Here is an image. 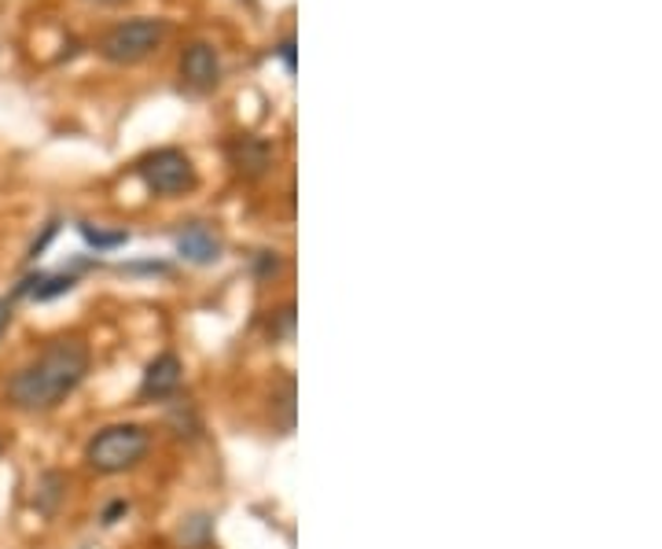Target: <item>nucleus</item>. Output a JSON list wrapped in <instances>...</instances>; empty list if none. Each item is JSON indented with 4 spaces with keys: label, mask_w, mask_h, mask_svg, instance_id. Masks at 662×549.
Here are the masks:
<instances>
[{
    "label": "nucleus",
    "mask_w": 662,
    "mask_h": 549,
    "mask_svg": "<svg viewBox=\"0 0 662 549\" xmlns=\"http://www.w3.org/2000/svg\"><path fill=\"white\" fill-rule=\"evenodd\" d=\"M63 495H66V476H63V472H45V476L37 479V487H34V509L41 516H52L56 509H60Z\"/></svg>",
    "instance_id": "9"
},
{
    "label": "nucleus",
    "mask_w": 662,
    "mask_h": 549,
    "mask_svg": "<svg viewBox=\"0 0 662 549\" xmlns=\"http://www.w3.org/2000/svg\"><path fill=\"white\" fill-rule=\"evenodd\" d=\"M8 325H12V298H0V335L8 332Z\"/></svg>",
    "instance_id": "15"
},
{
    "label": "nucleus",
    "mask_w": 662,
    "mask_h": 549,
    "mask_svg": "<svg viewBox=\"0 0 662 549\" xmlns=\"http://www.w3.org/2000/svg\"><path fill=\"white\" fill-rule=\"evenodd\" d=\"M151 436L140 424H107L85 447V465L100 476H119V472H130L148 457Z\"/></svg>",
    "instance_id": "2"
},
{
    "label": "nucleus",
    "mask_w": 662,
    "mask_h": 549,
    "mask_svg": "<svg viewBox=\"0 0 662 549\" xmlns=\"http://www.w3.org/2000/svg\"><path fill=\"white\" fill-rule=\"evenodd\" d=\"M277 56L280 60H284V66H287V74H295V41H280V48H277Z\"/></svg>",
    "instance_id": "13"
},
{
    "label": "nucleus",
    "mask_w": 662,
    "mask_h": 549,
    "mask_svg": "<svg viewBox=\"0 0 662 549\" xmlns=\"http://www.w3.org/2000/svg\"><path fill=\"white\" fill-rule=\"evenodd\" d=\"M140 178L155 196H184L199 185L196 162L184 156L181 148H159L140 159Z\"/></svg>",
    "instance_id": "4"
},
{
    "label": "nucleus",
    "mask_w": 662,
    "mask_h": 549,
    "mask_svg": "<svg viewBox=\"0 0 662 549\" xmlns=\"http://www.w3.org/2000/svg\"><path fill=\"white\" fill-rule=\"evenodd\" d=\"M295 332V306H280L277 314L269 317V335L272 340H287V335Z\"/></svg>",
    "instance_id": "11"
},
{
    "label": "nucleus",
    "mask_w": 662,
    "mask_h": 549,
    "mask_svg": "<svg viewBox=\"0 0 662 549\" xmlns=\"http://www.w3.org/2000/svg\"><path fill=\"white\" fill-rule=\"evenodd\" d=\"M280 269V258L272 255V252H261L258 255V277H272Z\"/></svg>",
    "instance_id": "12"
},
{
    "label": "nucleus",
    "mask_w": 662,
    "mask_h": 549,
    "mask_svg": "<svg viewBox=\"0 0 662 549\" xmlns=\"http://www.w3.org/2000/svg\"><path fill=\"white\" fill-rule=\"evenodd\" d=\"M177 255L184 263L192 266H210L221 258V240L213 236L210 225H203V221H192V225H184L177 233Z\"/></svg>",
    "instance_id": "7"
},
{
    "label": "nucleus",
    "mask_w": 662,
    "mask_h": 549,
    "mask_svg": "<svg viewBox=\"0 0 662 549\" xmlns=\"http://www.w3.org/2000/svg\"><path fill=\"white\" fill-rule=\"evenodd\" d=\"M170 26L162 19H125V23L111 26L100 37V56L107 63H119V66H133L140 60H148L151 52H159Z\"/></svg>",
    "instance_id": "3"
},
{
    "label": "nucleus",
    "mask_w": 662,
    "mask_h": 549,
    "mask_svg": "<svg viewBox=\"0 0 662 549\" xmlns=\"http://www.w3.org/2000/svg\"><path fill=\"white\" fill-rule=\"evenodd\" d=\"M181 373H184V365L173 351L155 354L148 362V369H144L140 399H170V394L181 388Z\"/></svg>",
    "instance_id": "6"
},
{
    "label": "nucleus",
    "mask_w": 662,
    "mask_h": 549,
    "mask_svg": "<svg viewBox=\"0 0 662 549\" xmlns=\"http://www.w3.org/2000/svg\"><path fill=\"white\" fill-rule=\"evenodd\" d=\"M181 82L188 85L192 93H210L218 89L221 82V60L213 52V45L207 41H192L181 52Z\"/></svg>",
    "instance_id": "5"
},
{
    "label": "nucleus",
    "mask_w": 662,
    "mask_h": 549,
    "mask_svg": "<svg viewBox=\"0 0 662 549\" xmlns=\"http://www.w3.org/2000/svg\"><path fill=\"white\" fill-rule=\"evenodd\" d=\"M56 229H60V225H56V221H48V225H45V236H41V240H34V247H30V258H37V255L45 252V247H48V240L56 236Z\"/></svg>",
    "instance_id": "14"
},
{
    "label": "nucleus",
    "mask_w": 662,
    "mask_h": 549,
    "mask_svg": "<svg viewBox=\"0 0 662 549\" xmlns=\"http://www.w3.org/2000/svg\"><path fill=\"white\" fill-rule=\"evenodd\" d=\"M0 450H4V439H0Z\"/></svg>",
    "instance_id": "17"
},
{
    "label": "nucleus",
    "mask_w": 662,
    "mask_h": 549,
    "mask_svg": "<svg viewBox=\"0 0 662 549\" xmlns=\"http://www.w3.org/2000/svg\"><path fill=\"white\" fill-rule=\"evenodd\" d=\"M93 354L82 340H52L41 354L12 373V380L4 383V399L23 413H48L60 402L82 388V380L89 377Z\"/></svg>",
    "instance_id": "1"
},
{
    "label": "nucleus",
    "mask_w": 662,
    "mask_h": 549,
    "mask_svg": "<svg viewBox=\"0 0 662 549\" xmlns=\"http://www.w3.org/2000/svg\"><path fill=\"white\" fill-rule=\"evenodd\" d=\"M122 513H130V502H114V505H107V513H103V524H114Z\"/></svg>",
    "instance_id": "16"
},
{
    "label": "nucleus",
    "mask_w": 662,
    "mask_h": 549,
    "mask_svg": "<svg viewBox=\"0 0 662 549\" xmlns=\"http://www.w3.org/2000/svg\"><path fill=\"white\" fill-rule=\"evenodd\" d=\"M229 162L243 178H261L272 167V144L266 137H255V133H243L229 144Z\"/></svg>",
    "instance_id": "8"
},
{
    "label": "nucleus",
    "mask_w": 662,
    "mask_h": 549,
    "mask_svg": "<svg viewBox=\"0 0 662 549\" xmlns=\"http://www.w3.org/2000/svg\"><path fill=\"white\" fill-rule=\"evenodd\" d=\"M82 229V240L89 247H96V252H114V247H122V244H130V233H107V229H93V225H77Z\"/></svg>",
    "instance_id": "10"
}]
</instances>
